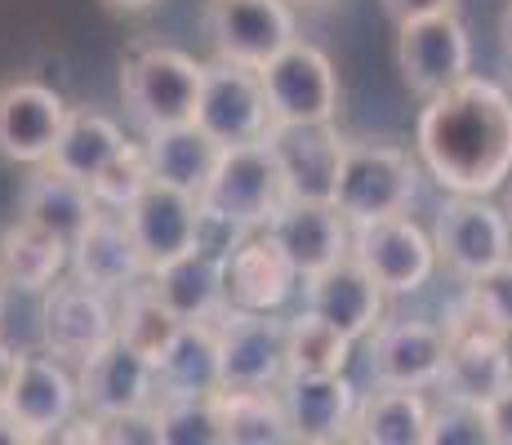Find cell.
I'll list each match as a JSON object with an SVG mask.
<instances>
[{"instance_id": "1", "label": "cell", "mask_w": 512, "mask_h": 445, "mask_svg": "<svg viewBox=\"0 0 512 445\" xmlns=\"http://www.w3.org/2000/svg\"><path fill=\"white\" fill-rule=\"evenodd\" d=\"M419 161L446 192L490 196L512 178V94L464 76L428 98L415 130Z\"/></svg>"}, {"instance_id": "2", "label": "cell", "mask_w": 512, "mask_h": 445, "mask_svg": "<svg viewBox=\"0 0 512 445\" xmlns=\"http://www.w3.org/2000/svg\"><path fill=\"white\" fill-rule=\"evenodd\" d=\"M196 201H201L205 219L236 227V232H259V227H268L272 214L290 201L281 161L268 138L241 143V147H223L219 165H214L210 183L201 187Z\"/></svg>"}, {"instance_id": "3", "label": "cell", "mask_w": 512, "mask_h": 445, "mask_svg": "<svg viewBox=\"0 0 512 445\" xmlns=\"http://www.w3.org/2000/svg\"><path fill=\"white\" fill-rule=\"evenodd\" d=\"M205 63L187 58L183 49H139L121 72V98L130 121L143 134L170 130V125L196 121V103H201Z\"/></svg>"}, {"instance_id": "4", "label": "cell", "mask_w": 512, "mask_h": 445, "mask_svg": "<svg viewBox=\"0 0 512 445\" xmlns=\"http://www.w3.org/2000/svg\"><path fill=\"white\" fill-rule=\"evenodd\" d=\"M419 192V170L401 147L392 143H343L339 187H334V210L352 227L406 214V205Z\"/></svg>"}, {"instance_id": "5", "label": "cell", "mask_w": 512, "mask_h": 445, "mask_svg": "<svg viewBox=\"0 0 512 445\" xmlns=\"http://www.w3.org/2000/svg\"><path fill=\"white\" fill-rule=\"evenodd\" d=\"M450 352L441 365V397H468L486 401L499 388L512 383V334L499 330L495 321H486L468 299H459V308L446 316Z\"/></svg>"}, {"instance_id": "6", "label": "cell", "mask_w": 512, "mask_h": 445, "mask_svg": "<svg viewBox=\"0 0 512 445\" xmlns=\"http://www.w3.org/2000/svg\"><path fill=\"white\" fill-rule=\"evenodd\" d=\"M196 125H201L219 147H241V143L268 138L272 107H268V89H263L259 67L232 63V58L205 63Z\"/></svg>"}, {"instance_id": "7", "label": "cell", "mask_w": 512, "mask_h": 445, "mask_svg": "<svg viewBox=\"0 0 512 445\" xmlns=\"http://www.w3.org/2000/svg\"><path fill=\"white\" fill-rule=\"evenodd\" d=\"M472 67V45L455 9L428 18H410L397 27V72L415 98H437L459 85Z\"/></svg>"}, {"instance_id": "8", "label": "cell", "mask_w": 512, "mask_h": 445, "mask_svg": "<svg viewBox=\"0 0 512 445\" xmlns=\"http://www.w3.org/2000/svg\"><path fill=\"white\" fill-rule=\"evenodd\" d=\"M259 76L268 89L272 125H326L339 112V81L317 45L290 41L268 67H259Z\"/></svg>"}, {"instance_id": "9", "label": "cell", "mask_w": 512, "mask_h": 445, "mask_svg": "<svg viewBox=\"0 0 512 445\" xmlns=\"http://www.w3.org/2000/svg\"><path fill=\"white\" fill-rule=\"evenodd\" d=\"M205 36L214 58H232L245 67H268L294 36L290 0H205Z\"/></svg>"}, {"instance_id": "10", "label": "cell", "mask_w": 512, "mask_h": 445, "mask_svg": "<svg viewBox=\"0 0 512 445\" xmlns=\"http://www.w3.org/2000/svg\"><path fill=\"white\" fill-rule=\"evenodd\" d=\"M432 245H437V259L450 272L472 281V276H481L486 267L504 263L512 254V223L486 196L450 192V201L437 210Z\"/></svg>"}, {"instance_id": "11", "label": "cell", "mask_w": 512, "mask_h": 445, "mask_svg": "<svg viewBox=\"0 0 512 445\" xmlns=\"http://www.w3.org/2000/svg\"><path fill=\"white\" fill-rule=\"evenodd\" d=\"M125 227H130L134 245H139L143 272H161L174 259H183L187 250L201 245V201L183 187H170L161 178L143 187L130 205H125Z\"/></svg>"}, {"instance_id": "12", "label": "cell", "mask_w": 512, "mask_h": 445, "mask_svg": "<svg viewBox=\"0 0 512 445\" xmlns=\"http://www.w3.org/2000/svg\"><path fill=\"white\" fill-rule=\"evenodd\" d=\"M352 259L379 281L383 294H415L437 267V245L415 219L388 214L352 227Z\"/></svg>"}, {"instance_id": "13", "label": "cell", "mask_w": 512, "mask_h": 445, "mask_svg": "<svg viewBox=\"0 0 512 445\" xmlns=\"http://www.w3.org/2000/svg\"><path fill=\"white\" fill-rule=\"evenodd\" d=\"M214 321L219 334V361H223V388H277L285 379V330L272 312H245L223 308Z\"/></svg>"}, {"instance_id": "14", "label": "cell", "mask_w": 512, "mask_h": 445, "mask_svg": "<svg viewBox=\"0 0 512 445\" xmlns=\"http://www.w3.org/2000/svg\"><path fill=\"white\" fill-rule=\"evenodd\" d=\"M112 294L90 290L72 276V281H54L45 290L41 308V343L45 352H54L58 361L81 365L90 352H98L116 334V308Z\"/></svg>"}, {"instance_id": "15", "label": "cell", "mask_w": 512, "mask_h": 445, "mask_svg": "<svg viewBox=\"0 0 512 445\" xmlns=\"http://www.w3.org/2000/svg\"><path fill=\"white\" fill-rule=\"evenodd\" d=\"M450 334L437 321H388L370 334V379L379 388H437Z\"/></svg>"}, {"instance_id": "16", "label": "cell", "mask_w": 512, "mask_h": 445, "mask_svg": "<svg viewBox=\"0 0 512 445\" xmlns=\"http://www.w3.org/2000/svg\"><path fill=\"white\" fill-rule=\"evenodd\" d=\"M72 107L41 81L0 85V156L14 165H41L54 152Z\"/></svg>"}, {"instance_id": "17", "label": "cell", "mask_w": 512, "mask_h": 445, "mask_svg": "<svg viewBox=\"0 0 512 445\" xmlns=\"http://www.w3.org/2000/svg\"><path fill=\"white\" fill-rule=\"evenodd\" d=\"M268 143L281 161L285 174V192L290 201H321L334 205V187H339V165H343V143L334 130V121L326 125H272Z\"/></svg>"}, {"instance_id": "18", "label": "cell", "mask_w": 512, "mask_h": 445, "mask_svg": "<svg viewBox=\"0 0 512 445\" xmlns=\"http://www.w3.org/2000/svg\"><path fill=\"white\" fill-rule=\"evenodd\" d=\"M277 392H281L294 441H303V445L348 441L352 414H357V388H352L348 374H294V370H285Z\"/></svg>"}, {"instance_id": "19", "label": "cell", "mask_w": 512, "mask_h": 445, "mask_svg": "<svg viewBox=\"0 0 512 445\" xmlns=\"http://www.w3.org/2000/svg\"><path fill=\"white\" fill-rule=\"evenodd\" d=\"M5 405L27 423V432L36 441H54L58 428L81 405V392H76V379L67 374V361H58L54 352H18Z\"/></svg>"}, {"instance_id": "20", "label": "cell", "mask_w": 512, "mask_h": 445, "mask_svg": "<svg viewBox=\"0 0 512 445\" xmlns=\"http://www.w3.org/2000/svg\"><path fill=\"white\" fill-rule=\"evenodd\" d=\"M76 392H81L85 410L98 414V419L134 410V405H147L156 397V365L139 348H130L121 334H112L103 348L81 361Z\"/></svg>"}, {"instance_id": "21", "label": "cell", "mask_w": 512, "mask_h": 445, "mask_svg": "<svg viewBox=\"0 0 512 445\" xmlns=\"http://www.w3.org/2000/svg\"><path fill=\"white\" fill-rule=\"evenodd\" d=\"M348 219H343L334 205L321 201H285L277 214L268 219L263 232L285 250V259L294 263L299 276H317L334 267L339 259L352 254V232Z\"/></svg>"}, {"instance_id": "22", "label": "cell", "mask_w": 512, "mask_h": 445, "mask_svg": "<svg viewBox=\"0 0 512 445\" xmlns=\"http://www.w3.org/2000/svg\"><path fill=\"white\" fill-rule=\"evenodd\" d=\"M294 263L285 259V250L272 241L268 232H245L241 241L223 254V290H228L232 308L245 312H277L294 294Z\"/></svg>"}, {"instance_id": "23", "label": "cell", "mask_w": 512, "mask_h": 445, "mask_svg": "<svg viewBox=\"0 0 512 445\" xmlns=\"http://www.w3.org/2000/svg\"><path fill=\"white\" fill-rule=\"evenodd\" d=\"M303 299H308V312L330 321L334 330H343L352 343L370 339L374 325L383 316V290L379 281L361 267L357 259H339L334 267L317 276H303Z\"/></svg>"}, {"instance_id": "24", "label": "cell", "mask_w": 512, "mask_h": 445, "mask_svg": "<svg viewBox=\"0 0 512 445\" xmlns=\"http://www.w3.org/2000/svg\"><path fill=\"white\" fill-rule=\"evenodd\" d=\"M72 276L90 290L103 294H121L125 285H134L143 272L139 245H134L130 227H125L121 214H103L98 210L90 227L72 241Z\"/></svg>"}, {"instance_id": "25", "label": "cell", "mask_w": 512, "mask_h": 445, "mask_svg": "<svg viewBox=\"0 0 512 445\" xmlns=\"http://www.w3.org/2000/svg\"><path fill=\"white\" fill-rule=\"evenodd\" d=\"M103 210L94 196L90 183H81V178L54 170V165H36V174L23 183V196H18V219L45 227V232L63 236L67 245L76 241V236L90 227V219Z\"/></svg>"}, {"instance_id": "26", "label": "cell", "mask_w": 512, "mask_h": 445, "mask_svg": "<svg viewBox=\"0 0 512 445\" xmlns=\"http://www.w3.org/2000/svg\"><path fill=\"white\" fill-rule=\"evenodd\" d=\"M219 388L223 361L214 321H183L174 343L156 361V392L161 397H214Z\"/></svg>"}, {"instance_id": "27", "label": "cell", "mask_w": 512, "mask_h": 445, "mask_svg": "<svg viewBox=\"0 0 512 445\" xmlns=\"http://www.w3.org/2000/svg\"><path fill=\"white\" fill-rule=\"evenodd\" d=\"M72 263V245L45 227L18 219L0 232V281L18 294H45Z\"/></svg>"}, {"instance_id": "28", "label": "cell", "mask_w": 512, "mask_h": 445, "mask_svg": "<svg viewBox=\"0 0 512 445\" xmlns=\"http://www.w3.org/2000/svg\"><path fill=\"white\" fill-rule=\"evenodd\" d=\"M152 285H156V294L170 303V312L179 316V321H210V316H219L228 308L223 254L205 250V245L187 250L183 259H174L170 267H161V272H152Z\"/></svg>"}, {"instance_id": "29", "label": "cell", "mask_w": 512, "mask_h": 445, "mask_svg": "<svg viewBox=\"0 0 512 445\" xmlns=\"http://www.w3.org/2000/svg\"><path fill=\"white\" fill-rule=\"evenodd\" d=\"M143 152H147V170H152V178L201 196V187L210 183L214 165H219L223 147L196 121H187V125H170V130L147 134Z\"/></svg>"}, {"instance_id": "30", "label": "cell", "mask_w": 512, "mask_h": 445, "mask_svg": "<svg viewBox=\"0 0 512 445\" xmlns=\"http://www.w3.org/2000/svg\"><path fill=\"white\" fill-rule=\"evenodd\" d=\"M428 401L419 388H379L374 397L357 401L348 441L366 445H428Z\"/></svg>"}, {"instance_id": "31", "label": "cell", "mask_w": 512, "mask_h": 445, "mask_svg": "<svg viewBox=\"0 0 512 445\" xmlns=\"http://www.w3.org/2000/svg\"><path fill=\"white\" fill-rule=\"evenodd\" d=\"M121 147H125V134H121V125H116L112 116L94 112V107H72V112H67L63 134H58V143H54V152H49L45 165L81 178V183H94Z\"/></svg>"}, {"instance_id": "32", "label": "cell", "mask_w": 512, "mask_h": 445, "mask_svg": "<svg viewBox=\"0 0 512 445\" xmlns=\"http://www.w3.org/2000/svg\"><path fill=\"white\" fill-rule=\"evenodd\" d=\"M223 423V445H285L290 419L277 388H219L214 392Z\"/></svg>"}, {"instance_id": "33", "label": "cell", "mask_w": 512, "mask_h": 445, "mask_svg": "<svg viewBox=\"0 0 512 445\" xmlns=\"http://www.w3.org/2000/svg\"><path fill=\"white\" fill-rule=\"evenodd\" d=\"M179 316L170 312V303L156 294L152 276H139L134 285H125L121 290V308H116V334H121L130 348H139L147 361H161L165 348L174 343V334H179Z\"/></svg>"}, {"instance_id": "34", "label": "cell", "mask_w": 512, "mask_h": 445, "mask_svg": "<svg viewBox=\"0 0 512 445\" xmlns=\"http://www.w3.org/2000/svg\"><path fill=\"white\" fill-rule=\"evenodd\" d=\"M352 361V339L330 321L303 312L285 330V370L294 374H343Z\"/></svg>"}, {"instance_id": "35", "label": "cell", "mask_w": 512, "mask_h": 445, "mask_svg": "<svg viewBox=\"0 0 512 445\" xmlns=\"http://www.w3.org/2000/svg\"><path fill=\"white\" fill-rule=\"evenodd\" d=\"M161 441L165 445H223V423L214 397H161Z\"/></svg>"}, {"instance_id": "36", "label": "cell", "mask_w": 512, "mask_h": 445, "mask_svg": "<svg viewBox=\"0 0 512 445\" xmlns=\"http://www.w3.org/2000/svg\"><path fill=\"white\" fill-rule=\"evenodd\" d=\"M428 445H490L486 405L468 397H441L428 414Z\"/></svg>"}, {"instance_id": "37", "label": "cell", "mask_w": 512, "mask_h": 445, "mask_svg": "<svg viewBox=\"0 0 512 445\" xmlns=\"http://www.w3.org/2000/svg\"><path fill=\"white\" fill-rule=\"evenodd\" d=\"M147 183H152V170H147V152H143V147H134V143H125L121 152L107 161V170L98 174L90 187H94V196H98V205H103V210L125 214V205H130Z\"/></svg>"}, {"instance_id": "38", "label": "cell", "mask_w": 512, "mask_h": 445, "mask_svg": "<svg viewBox=\"0 0 512 445\" xmlns=\"http://www.w3.org/2000/svg\"><path fill=\"white\" fill-rule=\"evenodd\" d=\"M464 299H468L481 316H486V321H495L499 330L512 334V254H508L504 263L486 267L481 276H472Z\"/></svg>"}, {"instance_id": "39", "label": "cell", "mask_w": 512, "mask_h": 445, "mask_svg": "<svg viewBox=\"0 0 512 445\" xmlns=\"http://www.w3.org/2000/svg\"><path fill=\"white\" fill-rule=\"evenodd\" d=\"M98 445H165L156 405L147 401V405H134V410L98 419Z\"/></svg>"}, {"instance_id": "40", "label": "cell", "mask_w": 512, "mask_h": 445, "mask_svg": "<svg viewBox=\"0 0 512 445\" xmlns=\"http://www.w3.org/2000/svg\"><path fill=\"white\" fill-rule=\"evenodd\" d=\"M481 405H486L490 445H512V383H508V388H499L495 397H486Z\"/></svg>"}, {"instance_id": "41", "label": "cell", "mask_w": 512, "mask_h": 445, "mask_svg": "<svg viewBox=\"0 0 512 445\" xmlns=\"http://www.w3.org/2000/svg\"><path fill=\"white\" fill-rule=\"evenodd\" d=\"M383 9H388L392 23H410V18H428V14H446V9H455V0H383Z\"/></svg>"}, {"instance_id": "42", "label": "cell", "mask_w": 512, "mask_h": 445, "mask_svg": "<svg viewBox=\"0 0 512 445\" xmlns=\"http://www.w3.org/2000/svg\"><path fill=\"white\" fill-rule=\"evenodd\" d=\"M27 441H36L32 432H27V423L0 401V445H27Z\"/></svg>"}, {"instance_id": "43", "label": "cell", "mask_w": 512, "mask_h": 445, "mask_svg": "<svg viewBox=\"0 0 512 445\" xmlns=\"http://www.w3.org/2000/svg\"><path fill=\"white\" fill-rule=\"evenodd\" d=\"M14 365H18V352H14V348H5V343H0V401H5L9 383H14Z\"/></svg>"}, {"instance_id": "44", "label": "cell", "mask_w": 512, "mask_h": 445, "mask_svg": "<svg viewBox=\"0 0 512 445\" xmlns=\"http://www.w3.org/2000/svg\"><path fill=\"white\" fill-rule=\"evenodd\" d=\"M499 49H504V58L512 63V0L504 5V18H499Z\"/></svg>"}, {"instance_id": "45", "label": "cell", "mask_w": 512, "mask_h": 445, "mask_svg": "<svg viewBox=\"0 0 512 445\" xmlns=\"http://www.w3.org/2000/svg\"><path fill=\"white\" fill-rule=\"evenodd\" d=\"M107 9H121V14H143V9H152L156 0H103Z\"/></svg>"}, {"instance_id": "46", "label": "cell", "mask_w": 512, "mask_h": 445, "mask_svg": "<svg viewBox=\"0 0 512 445\" xmlns=\"http://www.w3.org/2000/svg\"><path fill=\"white\" fill-rule=\"evenodd\" d=\"M290 5H334V0H290Z\"/></svg>"}, {"instance_id": "47", "label": "cell", "mask_w": 512, "mask_h": 445, "mask_svg": "<svg viewBox=\"0 0 512 445\" xmlns=\"http://www.w3.org/2000/svg\"><path fill=\"white\" fill-rule=\"evenodd\" d=\"M0 316H5V281H0Z\"/></svg>"}, {"instance_id": "48", "label": "cell", "mask_w": 512, "mask_h": 445, "mask_svg": "<svg viewBox=\"0 0 512 445\" xmlns=\"http://www.w3.org/2000/svg\"><path fill=\"white\" fill-rule=\"evenodd\" d=\"M504 214H508V223H512V187H508V210Z\"/></svg>"}, {"instance_id": "49", "label": "cell", "mask_w": 512, "mask_h": 445, "mask_svg": "<svg viewBox=\"0 0 512 445\" xmlns=\"http://www.w3.org/2000/svg\"><path fill=\"white\" fill-rule=\"evenodd\" d=\"M508 67H512V63H508Z\"/></svg>"}]
</instances>
